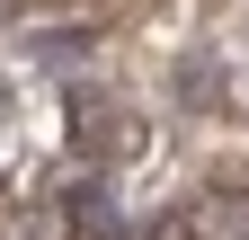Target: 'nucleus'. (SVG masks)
<instances>
[{"label":"nucleus","instance_id":"f03ea898","mask_svg":"<svg viewBox=\"0 0 249 240\" xmlns=\"http://www.w3.org/2000/svg\"><path fill=\"white\" fill-rule=\"evenodd\" d=\"M223 240H249V205H240V223H231V231H223Z\"/></svg>","mask_w":249,"mask_h":240},{"label":"nucleus","instance_id":"7ed1b4c3","mask_svg":"<svg viewBox=\"0 0 249 240\" xmlns=\"http://www.w3.org/2000/svg\"><path fill=\"white\" fill-rule=\"evenodd\" d=\"M0 9H9V0H0Z\"/></svg>","mask_w":249,"mask_h":240},{"label":"nucleus","instance_id":"f257e3e1","mask_svg":"<svg viewBox=\"0 0 249 240\" xmlns=\"http://www.w3.org/2000/svg\"><path fill=\"white\" fill-rule=\"evenodd\" d=\"M71 142H80L89 160H107V142H116V116H107V98H89V89L71 98Z\"/></svg>","mask_w":249,"mask_h":240}]
</instances>
